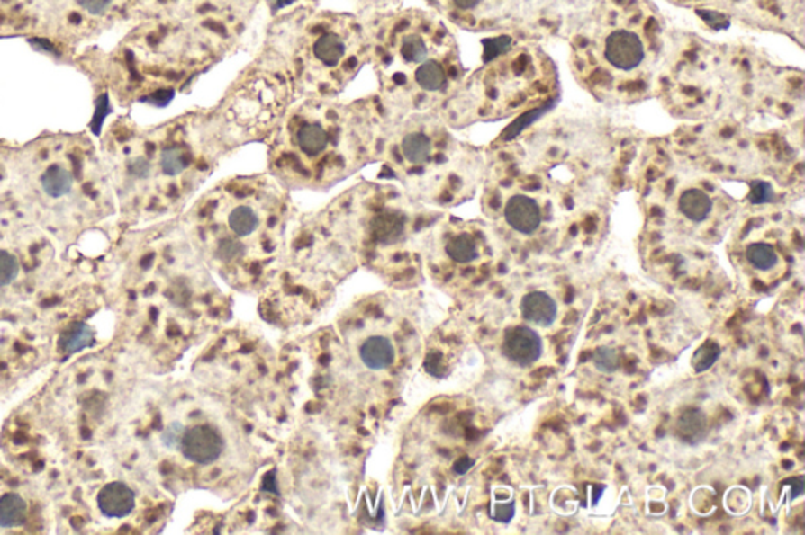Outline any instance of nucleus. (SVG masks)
Returning <instances> with one entry per match:
<instances>
[{
	"label": "nucleus",
	"instance_id": "obj_17",
	"mask_svg": "<svg viewBox=\"0 0 805 535\" xmlns=\"http://www.w3.org/2000/svg\"><path fill=\"white\" fill-rule=\"evenodd\" d=\"M678 210L684 218H688L689 222H705L706 218L711 216V197L701 189H688L678 198Z\"/></svg>",
	"mask_w": 805,
	"mask_h": 535
},
{
	"label": "nucleus",
	"instance_id": "obj_12",
	"mask_svg": "<svg viewBox=\"0 0 805 535\" xmlns=\"http://www.w3.org/2000/svg\"><path fill=\"white\" fill-rule=\"evenodd\" d=\"M434 12L455 24L475 29L484 14L490 0H425Z\"/></svg>",
	"mask_w": 805,
	"mask_h": 535
},
{
	"label": "nucleus",
	"instance_id": "obj_26",
	"mask_svg": "<svg viewBox=\"0 0 805 535\" xmlns=\"http://www.w3.org/2000/svg\"><path fill=\"white\" fill-rule=\"evenodd\" d=\"M186 432V425L180 421H174L161 432V443L166 450H180L181 440Z\"/></svg>",
	"mask_w": 805,
	"mask_h": 535
},
{
	"label": "nucleus",
	"instance_id": "obj_16",
	"mask_svg": "<svg viewBox=\"0 0 805 535\" xmlns=\"http://www.w3.org/2000/svg\"><path fill=\"white\" fill-rule=\"evenodd\" d=\"M395 347L385 336H370L360 345V360L368 370H389L395 361Z\"/></svg>",
	"mask_w": 805,
	"mask_h": 535
},
{
	"label": "nucleus",
	"instance_id": "obj_6",
	"mask_svg": "<svg viewBox=\"0 0 805 535\" xmlns=\"http://www.w3.org/2000/svg\"><path fill=\"white\" fill-rule=\"evenodd\" d=\"M258 0H191L193 22L235 41L241 35Z\"/></svg>",
	"mask_w": 805,
	"mask_h": 535
},
{
	"label": "nucleus",
	"instance_id": "obj_13",
	"mask_svg": "<svg viewBox=\"0 0 805 535\" xmlns=\"http://www.w3.org/2000/svg\"><path fill=\"white\" fill-rule=\"evenodd\" d=\"M96 503L105 518H124L136 509V493L124 482H109L101 488Z\"/></svg>",
	"mask_w": 805,
	"mask_h": 535
},
{
	"label": "nucleus",
	"instance_id": "obj_3",
	"mask_svg": "<svg viewBox=\"0 0 805 535\" xmlns=\"http://www.w3.org/2000/svg\"><path fill=\"white\" fill-rule=\"evenodd\" d=\"M370 54L372 27L357 16L303 6L274 21L258 58L285 76L294 99L337 98Z\"/></svg>",
	"mask_w": 805,
	"mask_h": 535
},
{
	"label": "nucleus",
	"instance_id": "obj_7",
	"mask_svg": "<svg viewBox=\"0 0 805 535\" xmlns=\"http://www.w3.org/2000/svg\"><path fill=\"white\" fill-rule=\"evenodd\" d=\"M604 60L620 75H631L647 60V46L636 31L617 29L604 40Z\"/></svg>",
	"mask_w": 805,
	"mask_h": 535
},
{
	"label": "nucleus",
	"instance_id": "obj_14",
	"mask_svg": "<svg viewBox=\"0 0 805 535\" xmlns=\"http://www.w3.org/2000/svg\"><path fill=\"white\" fill-rule=\"evenodd\" d=\"M520 314L522 319L529 324L547 328L554 325L557 320V302L545 290H532L522 297Z\"/></svg>",
	"mask_w": 805,
	"mask_h": 535
},
{
	"label": "nucleus",
	"instance_id": "obj_9",
	"mask_svg": "<svg viewBox=\"0 0 805 535\" xmlns=\"http://www.w3.org/2000/svg\"><path fill=\"white\" fill-rule=\"evenodd\" d=\"M545 351L543 339L527 325L510 326L502 339V353L520 368L537 363Z\"/></svg>",
	"mask_w": 805,
	"mask_h": 535
},
{
	"label": "nucleus",
	"instance_id": "obj_28",
	"mask_svg": "<svg viewBox=\"0 0 805 535\" xmlns=\"http://www.w3.org/2000/svg\"><path fill=\"white\" fill-rule=\"evenodd\" d=\"M774 200V191L768 183L758 181L754 184V189L750 192V201L754 204L771 203Z\"/></svg>",
	"mask_w": 805,
	"mask_h": 535
},
{
	"label": "nucleus",
	"instance_id": "obj_21",
	"mask_svg": "<svg viewBox=\"0 0 805 535\" xmlns=\"http://www.w3.org/2000/svg\"><path fill=\"white\" fill-rule=\"evenodd\" d=\"M41 189L50 198L67 197L73 191L75 178L68 168L63 165H50L41 174Z\"/></svg>",
	"mask_w": 805,
	"mask_h": 535
},
{
	"label": "nucleus",
	"instance_id": "obj_15",
	"mask_svg": "<svg viewBox=\"0 0 805 535\" xmlns=\"http://www.w3.org/2000/svg\"><path fill=\"white\" fill-rule=\"evenodd\" d=\"M442 252L453 264H472L480 258L478 239L471 231H458L446 236Z\"/></svg>",
	"mask_w": 805,
	"mask_h": 535
},
{
	"label": "nucleus",
	"instance_id": "obj_30",
	"mask_svg": "<svg viewBox=\"0 0 805 535\" xmlns=\"http://www.w3.org/2000/svg\"><path fill=\"white\" fill-rule=\"evenodd\" d=\"M474 463H475V461L472 460L471 457H461V459L453 465V471L457 474H466L472 467H474Z\"/></svg>",
	"mask_w": 805,
	"mask_h": 535
},
{
	"label": "nucleus",
	"instance_id": "obj_31",
	"mask_svg": "<svg viewBox=\"0 0 805 535\" xmlns=\"http://www.w3.org/2000/svg\"><path fill=\"white\" fill-rule=\"evenodd\" d=\"M362 2L364 5L366 6H375V8H378V6H385L392 4V2H395V0H359Z\"/></svg>",
	"mask_w": 805,
	"mask_h": 535
},
{
	"label": "nucleus",
	"instance_id": "obj_4",
	"mask_svg": "<svg viewBox=\"0 0 805 535\" xmlns=\"http://www.w3.org/2000/svg\"><path fill=\"white\" fill-rule=\"evenodd\" d=\"M293 101L285 76L257 57L219 104L208 109L211 126L227 153L248 143L267 142Z\"/></svg>",
	"mask_w": 805,
	"mask_h": 535
},
{
	"label": "nucleus",
	"instance_id": "obj_8",
	"mask_svg": "<svg viewBox=\"0 0 805 535\" xmlns=\"http://www.w3.org/2000/svg\"><path fill=\"white\" fill-rule=\"evenodd\" d=\"M409 218L406 212L397 208L375 210L366 222V233L373 245L391 248L402 244L408 233Z\"/></svg>",
	"mask_w": 805,
	"mask_h": 535
},
{
	"label": "nucleus",
	"instance_id": "obj_25",
	"mask_svg": "<svg viewBox=\"0 0 805 535\" xmlns=\"http://www.w3.org/2000/svg\"><path fill=\"white\" fill-rule=\"evenodd\" d=\"M19 261L13 253L0 250V288H5L18 278Z\"/></svg>",
	"mask_w": 805,
	"mask_h": 535
},
{
	"label": "nucleus",
	"instance_id": "obj_18",
	"mask_svg": "<svg viewBox=\"0 0 805 535\" xmlns=\"http://www.w3.org/2000/svg\"><path fill=\"white\" fill-rule=\"evenodd\" d=\"M708 432V419L701 408H688L676 421V433L689 444L701 443Z\"/></svg>",
	"mask_w": 805,
	"mask_h": 535
},
{
	"label": "nucleus",
	"instance_id": "obj_19",
	"mask_svg": "<svg viewBox=\"0 0 805 535\" xmlns=\"http://www.w3.org/2000/svg\"><path fill=\"white\" fill-rule=\"evenodd\" d=\"M94 344L95 330L88 325L87 322H73L71 325L67 326L63 330L60 343H59L60 351L68 353V355L79 353Z\"/></svg>",
	"mask_w": 805,
	"mask_h": 535
},
{
	"label": "nucleus",
	"instance_id": "obj_24",
	"mask_svg": "<svg viewBox=\"0 0 805 535\" xmlns=\"http://www.w3.org/2000/svg\"><path fill=\"white\" fill-rule=\"evenodd\" d=\"M719 357H720V347H719L718 343L710 341V343L701 345V349L695 352L694 358H692L695 372H705V370H710L712 364L718 361Z\"/></svg>",
	"mask_w": 805,
	"mask_h": 535
},
{
	"label": "nucleus",
	"instance_id": "obj_23",
	"mask_svg": "<svg viewBox=\"0 0 805 535\" xmlns=\"http://www.w3.org/2000/svg\"><path fill=\"white\" fill-rule=\"evenodd\" d=\"M593 364L596 370L602 374H613L620 368V353L617 349L609 347V345H600L596 347L593 355H592Z\"/></svg>",
	"mask_w": 805,
	"mask_h": 535
},
{
	"label": "nucleus",
	"instance_id": "obj_22",
	"mask_svg": "<svg viewBox=\"0 0 805 535\" xmlns=\"http://www.w3.org/2000/svg\"><path fill=\"white\" fill-rule=\"evenodd\" d=\"M746 259L755 271L771 272L779 265V253L768 242H754L746 248Z\"/></svg>",
	"mask_w": 805,
	"mask_h": 535
},
{
	"label": "nucleus",
	"instance_id": "obj_11",
	"mask_svg": "<svg viewBox=\"0 0 805 535\" xmlns=\"http://www.w3.org/2000/svg\"><path fill=\"white\" fill-rule=\"evenodd\" d=\"M503 218L510 228L522 236H532L538 231L543 222V214L538 201L535 198L516 193L508 198L503 208Z\"/></svg>",
	"mask_w": 805,
	"mask_h": 535
},
{
	"label": "nucleus",
	"instance_id": "obj_20",
	"mask_svg": "<svg viewBox=\"0 0 805 535\" xmlns=\"http://www.w3.org/2000/svg\"><path fill=\"white\" fill-rule=\"evenodd\" d=\"M29 505L18 493H5L0 496V528L12 530L27 522Z\"/></svg>",
	"mask_w": 805,
	"mask_h": 535
},
{
	"label": "nucleus",
	"instance_id": "obj_27",
	"mask_svg": "<svg viewBox=\"0 0 805 535\" xmlns=\"http://www.w3.org/2000/svg\"><path fill=\"white\" fill-rule=\"evenodd\" d=\"M516 515V503L508 501V503H494L491 507L490 517L497 522V523L508 524Z\"/></svg>",
	"mask_w": 805,
	"mask_h": 535
},
{
	"label": "nucleus",
	"instance_id": "obj_5",
	"mask_svg": "<svg viewBox=\"0 0 805 535\" xmlns=\"http://www.w3.org/2000/svg\"><path fill=\"white\" fill-rule=\"evenodd\" d=\"M474 148L459 142L436 111L392 115L379 140L383 173L404 181L438 178Z\"/></svg>",
	"mask_w": 805,
	"mask_h": 535
},
{
	"label": "nucleus",
	"instance_id": "obj_10",
	"mask_svg": "<svg viewBox=\"0 0 805 535\" xmlns=\"http://www.w3.org/2000/svg\"><path fill=\"white\" fill-rule=\"evenodd\" d=\"M223 438L211 425H194L186 429L181 440L180 452L187 460L199 465H210L223 452Z\"/></svg>",
	"mask_w": 805,
	"mask_h": 535
},
{
	"label": "nucleus",
	"instance_id": "obj_2",
	"mask_svg": "<svg viewBox=\"0 0 805 535\" xmlns=\"http://www.w3.org/2000/svg\"><path fill=\"white\" fill-rule=\"evenodd\" d=\"M370 62L392 115L438 111L465 80L452 33L417 8L387 13L372 25Z\"/></svg>",
	"mask_w": 805,
	"mask_h": 535
},
{
	"label": "nucleus",
	"instance_id": "obj_1",
	"mask_svg": "<svg viewBox=\"0 0 805 535\" xmlns=\"http://www.w3.org/2000/svg\"><path fill=\"white\" fill-rule=\"evenodd\" d=\"M389 111L378 94L294 99L267 138L269 168L292 183H328L378 160Z\"/></svg>",
	"mask_w": 805,
	"mask_h": 535
},
{
	"label": "nucleus",
	"instance_id": "obj_29",
	"mask_svg": "<svg viewBox=\"0 0 805 535\" xmlns=\"http://www.w3.org/2000/svg\"><path fill=\"white\" fill-rule=\"evenodd\" d=\"M79 5L94 16H101L111 8L112 0H79Z\"/></svg>",
	"mask_w": 805,
	"mask_h": 535
}]
</instances>
